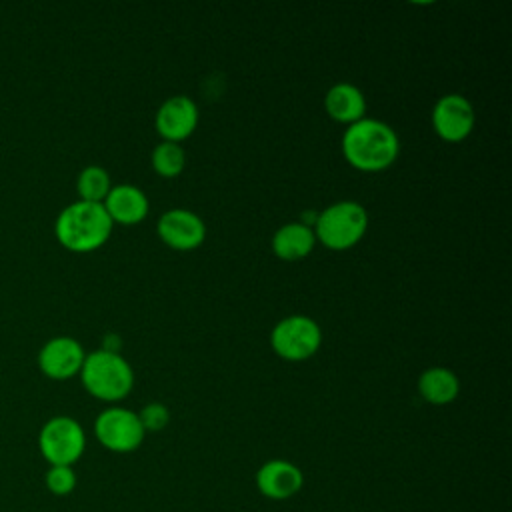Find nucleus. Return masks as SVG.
<instances>
[{"mask_svg": "<svg viewBox=\"0 0 512 512\" xmlns=\"http://www.w3.org/2000/svg\"><path fill=\"white\" fill-rule=\"evenodd\" d=\"M304 484L302 470L288 460H268L256 472V488L270 500H286L300 492Z\"/></svg>", "mask_w": 512, "mask_h": 512, "instance_id": "12", "label": "nucleus"}, {"mask_svg": "<svg viewBox=\"0 0 512 512\" xmlns=\"http://www.w3.org/2000/svg\"><path fill=\"white\" fill-rule=\"evenodd\" d=\"M474 122V108L462 94H446L432 108L434 132L446 142H462L468 138Z\"/></svg>", "mask_w": 512, "mask_h": 512, "instance_id": "8", "label": "nucleus"}, {"mask_svg": "<svg viewBox=\"0 0 512 512\" xmlns=\"http://www.w3.org/2000/svg\"><path fill=\"white\" fill-rule=\"evenodd\" d=\"M324 108L332 120L350 126L364 118L366 98L354 84L338 82L326 92Z\"/></svg>", "mask_w": 512, "mask_h": 512, "instance_id": "14", "label": "nucleus"}, {"mask_svg": "<svg viewBox=\"0 0 512 512\" xmlns=\"http://www.w3.org/2000/svg\"><path fill=\"white\" fill-rule=\"evenodd\" d=\"M316 244L312 226L304 222H288L280 226L272 236V250L280 260L296 262L306 258Z\"/></svg>", "mask_w": 512, "mask_h": 512, "instance_id": "15", "label": "nucleus"}, {"mask_svg": "<svg viewBox=\"0 0 512 512\" xmlns=\"http://www.w3.org/2000/svg\"><path fill=\"white\" fill-rule=\"evenodd\" d=\"M110 188H112L110 176L102 166H86L84 170H80L76 180V190L80 200L102 204Z\"/></svg>", "mask_w": 512, "mask_h": 512, "instance_id": "17", "label": "nucleus"}, {"mask_svg": "<svg viewBox=\"0 0 512 512\" xmlns=\"http://www.w3.org/2000/svg\"><path fill=\"white\" fill-rule=\"evenodd\" d=\"M316 242L330 250H348L356 246L368 230V212L354 200H340L318 212L312 226Z\"/></svg>", "mask_w": 512, "mask_h": 512, "instance_id": "4", "label": "nucleus"}, {"mask_svg": "<svg viewBox=\"0 0 512 512\" xmlns=\"http://www.w3.org/2000/svg\"><path fill=\"white\" fill-rule=\"evenodd\" d=\"M44 484L54 496H68L76 488V472L72 466H50L44 474Z\"/></svg>", "mask_w": 512, "mask_h": 512, "instance_id": "19", "label": "nucleus"}, {"mask_svg": "<svg viewBox=\"0 0 512 512\" xmlns=\"http://www.w3.org/2000/svg\"><path fill=\"white\" fill-rule=\"evenodd\" d=\"M418 392L428 404L444 406V404H450L456 400V396L460 392V382L452 370L434 366L420 374Z\"/></svg>", "mask_w": 512, "mask_h": 512, "instance_id": "16", "label": "nucleus"}, {"mask_svg": "<svg viewBox=\"0 0 512 512\" xmlns=\"http://www.w3.org/2000/svg\"><path fill=\"white\" fill-rule=\"evenodd\" d=\"M38 448L50 466H72L86 448L84 428L70 416H54L40 428Z\"/></svg>", "mask_w": 512, "mask_h": 512, "instance_id": "5", "label": "nucleus"}, {"mask_svg": "<svg viewBox=\"0 0 512 512\" xmlns=\"http://www.w3.org/2000/svg\"><path fill=\"white\" fill-rule=\"evenodd\" d=\"M106 214L110 216L112 224H124L132 226L146 218L148 214V198L146 194L132 186V184H118L112 186L108 196L102 202Z\"/></svg>", "mask_w": 512, "mask_h": 512, "instance_id": "13", "label": "nucleus"}, {"mask_svg": "<svg viewBox=\"0 0 512 512\" xmlns=\"http://www.w3.org/2000/svg\"><path fill=\"white\" fill-rule=\"evenodd\" d=\"M400 152L396 132L382 120L362 118L350 124L342 136V154L350 166L362 172H380L394 164Z\"/></svg>", "mask_w": 512, "mask_h": 512, "instance_id": "1", "label": "nucleus"}, {"mask_svg": "<svg viewBox=\"0 0 512 512\" xmlns=\"http://www.w3.org/2000/svg\"><path fill=\"white\" fill-rule=\"evenodd\" d=\"M138 414V420L144 428V432H158V430H164L166 424L170 422V412L164 404L160 402H150L146 404Z\"/></svg>", "mask_w": 512, "mask_h": 512, "instance_id": "20", "label": "nucleus"}, {"mask_svg": "<svg viewBox=\"0 0 512 512\" xmlns=\"http://www.w3.org/2000/svg\"><path fill=\"white\" fill-rule=\"evenodd\" d=\"M80 378L88 394L104 402H118L126 398L134 386L132 366L120 352L94 350L86 354L80 368Z\"/></svg>", "mask_w": 512, "mask_h": 512, "instance_id": "3", "label": "nucleus"}, {"mask_svg": "<svg viewBox=\"0 0 512 512\" xmlns=\"http://www.w3.org/2000/svg\"><path fill=\"white\" fill-rule=\"evenodd\" d=\"M160 240L174 250H194L206 238V226L194 212L186 208H172L164 212L156 224Z\"/></svg>", "mask_w": 512, "mask_h": 512, "instance_id": "10", "label": "nucleus"}, {"mask_svg": "<svg viewBox=\"0 0 512 512\" xmlns=\"http://www.w3.org/2000/svg\"><path fill=\"white\" fill-rule=\"evenodd\" d=\"M272 350L290 362L314 356L322 344V330L310 316L292 314L282 318L270 332Z\"/></svg>", "mask_w": 512, "mask_h": 512, "instance_id": "6", "label": "nucleus"}, {"mask_svg": "<svg viewBox=\"0 0 512 512\" xmlns=\"http://www.w3.org/2000/svg\"><path fill=\"white\" fill-rule=\"evenodd\" d=\"M86 352L72 336H54L38 352V366L42 374L52 380H68L80 374Z\"/></svg>", "mask_w": 512, "mask_h": 512, "instance_id": "9", "label": "nucleus"}, {"mask_svg": "<svg viewBox=\"0 0 512 512\" xmlns=\"http://www.w3.org/2000/svg\"><path fill=\"white\" fill-rule=\"evenodd\" d=\"M112 226L102 204L76 200L58 214L54 232L64 248L72 252H92L106 244Z\"/></svg>", "mask_w": 512, "mask_h": 512, "instance_id": "2", "label": "nucleus"}, {"mask_svg": "<svg viewBox=\"0 0 512 512\" xmlns=\"http://www.w3.org/2000/svg\"><path fill=\"white\" fill-rule=\"evenodd\" d=\"M152 168L156 174L164 178H176L186 164V154L180 144L176 142H166L162 140L154 150H152Z\"/></svg>", "mask_w": 512, "mask_h": 512, "instance_id": "18", "label": "nucleus"}, {"mask_svg": "<svg viewBox=\"0 0 512 512\" xmlns=\"http://www.w3.org/2000/svg\"><path fill=\"white\" fill-rule=\"evenodd\" d=\"M198 124V108L196 104L184 96H170L164 100L156 112L154 126L156 132L166 140V142H182L186 140Z\"/></svg>", "mask_w": 512, "mask_h": 512, "instance_id": "11", "label": "nucleus"}, {"mask_svg": "<svg viewBox=\"0 0 512 512\" xmlns=\"http://www.w3.org/2000/svg\"><path fill=\"white\" fill-rule=\"evenodd\" d=\"M94 434H96V440L106 450L126 454V452H134L142 444L146 432L136 412L128 408L112 406L102 410L96 416Z\"/></svg>", "mask_w": 512, "mask_h": 512, "instance_id": "7", "label": "nucleus"}, {"mask_svg": "<svg viewBox=\"0 0 512 512\" xmlns=\"http://www.w3.org/2000/svg\"><path fill=\"white\" fill-rule=\"evenodd\" d=\"M120 346H122V342H120V338H118L116 334H106V342H104L102 350H108V352H118V350H120Z\"/></svg>", "mask_w": 512, "mask_h": 512, "instance_id": "21", "label": "nucleus"}]
</instances>
